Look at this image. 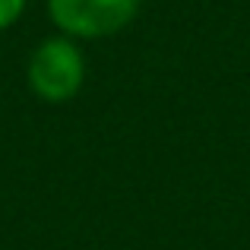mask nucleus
I'll return each mask as SVG.
<instances>
[{
    "instance_id": "nucleus-2",
    "label": "nucleus",
    "mask_w": 250,
    "mask_h": 250,
    "mask_svg": "<svg viewBox=\"0 0 250 250\" xmlns=\"http://www.w3.org/2000/svg\"><path fill=\"white\" fill-rule=\"evenodd\" d=\"M143 0H44L51 25L73 42L114 38L140 16Z\"/></svg>"
},
{
    "instance_id": "nucleus-1",
    "label": "nucleus",
    "mask_w": 250,
    "mask_h": 250,
    "mask_svg": "<svg viewBox=\"0 0 250 250\" xmlns=\"http://www.w3.org/2000/svg\"><path fill=\"white\" fill-rule=\"evenodd\" d=\"M25 83H29L32 95L44 104L73 102L85 85L83 44L61 32L42 38L25 61Z\"/></svg>"
},
{
    "instance_id": "nucleus-3",
    "label": "nucleus",
    "mask_w": 250,
    "mask_h": 250,
    "mask_svg": "<svg viewBox=\"0 0 250 250\" xmlns=\"http://www.w3.org/2000/svg\"><path fill=\"white\" fill-rule=\"evenodd\" d=\"M29 10V0H0V32H10Z\"/></svg>"
}]
</instances>
